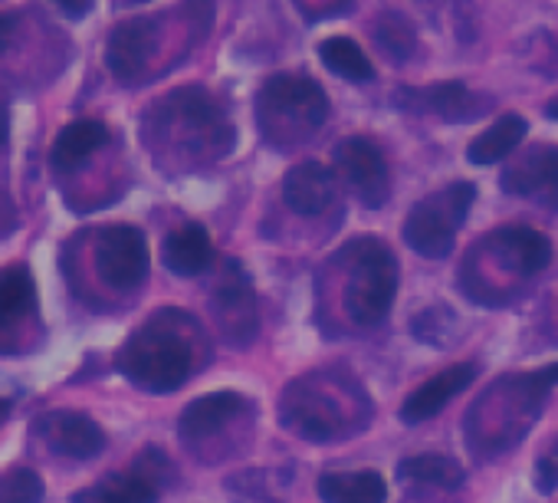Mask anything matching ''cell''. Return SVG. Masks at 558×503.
<instances>
[{
    "mask_svg": "<svg viewBox=\"0 0 558 503\" xmlns=\"http://www.w3.org/2000/svg\"><path fill=\"white\" fill-rule=\"evenodd\" d=\"M0 503H44V480L27 467L8 470L0 477Z\"/></svg>",
    "mask_w": 558,
    "mask_h": 503,
    "instance_id": "cell-24",
    "label": "cell"
},
{
    "mask_svg": "<svg viewBox=\"0 0 558 503\" xmlns=\"http://www.w3.org/2000/svg\"><path fill=\"white\" fill-rule=\"evenodd\" d=\"M319 60L326 63L329 73H336V76H342L349 83H365V80L375 76L372 60L365 57V50L355 40H349V37H329V40H323L319 44Z\"/></svg>",
    "mask_w": 558,
    "mask_h": 503,
    "instance_id": "cell-20",
    "label": "cell"
},
{
    "mask_svg": "<svg viewBox=\"0 0 558 503\" xmlns=\"http://www.w3.org/2000/svg\"><path fill=\"white\" fill-rule=\"evenodd\" d=\"M486 247L499 258L502 267H509L512 274H522V277L545 271L551 261L548 237L532 227H499L486 237Z\"/></svg>",
    "mask_w": 558,
    "mask_h": 503,
    "instance_id": "cell-8",
    "label": "cell"
},
{
    "mask_svg": "<svg viewBox=\"0 0 558 503\" xmlns=\"http://www.w3.org/2000/svg\"><path fill=\"white\" fill-rule=\"evenodd\" d=\"M243 408H246V402H243L236 392H214V395H204V398L191 402V405L181 411L178 431H181L184 441H204V438L217 434L223 424H230Z\"/></svg>",
    "mask_w": 558,
    "mask_h": 503,
    "instance_id": "cell-14",
    "label": "cell"
},
{
    "mask_svg": "<svg viewBox=\"0 0 558 503\" xmlns=\"http://www.w3.org/2000/svg\"><path fill=\"white\" fill-rule=\"evenodd\" d=\"M417 96L424 99L421 103L424 109H434L444 119H470V116L483 112V106H476V99L460 83H440V86H430Z\"/></svg>",
    "mask_w": 558,
    "mask_h": 503,
    "instance_id": "cell-22",
    "label": "cell"
},
{
    "mask_svg": "<svg viewBox=\"0 0 558 503\" xmlns=\"http://www.w3.org/2000/svg\"><path fill=\"white\" fill-rule=\"evenodd\" d=\"M44 438H47V444L57 454L73 457V460H89V457L102 454V447H106V431L93 418L76 415V411H53V415H47Z\"/></svg>",
    "mask_w": 558,
    "mask_h": 503,
    "instance_id": "cell-9",
    "label": "cell"
},
{
    "mask_svg": "<svg viewBox=\"0 0 558 503\" xmlns=\"http://www.w3.org/2000/svg\"><path fill=\"white\" fill-rule=\"evenodd\" d=\"M329 116L319 83L296 73H279L259 89V122L272 142H300L313 135Z\"/></svg>",
    "mask_w": 558,
    "mask_h": 503,
    "instance_id": "cell-2",
    "label": "cell"
},
{
    "mask_svg": "<svg viewBox=\"0 0 558 503\" xmlns=\"http://www.w3.org/2000/svg\"><path fill=\"white\" fill-rule=\"evenodd\" d=\"M525 129L529 125H525L522 116H502V119H496L483 135H476L470 142V148H466L470 165H496V161L509 158L519 148V142L525 139Z\"/></svg>",
    "mask_w": 558,
    "mask_h": 503,
    "instance_id": "cell-18",
    "label": "cell"
},
{
    "mask_svg": "<svg viewBox=\"0 0 558 503\" xmlns=\"http://www.w3.org/2000/svg\"><path fill=\"white\" fill-rule=\"evenodd\" d=\"M70 503H158V483L145 470L112 474V477L73 493Z\"/></svg>",
    "mask_w": 558,
    "mask_h": 503,
    "instance_id": "cell-16",
    "label": "cell"
},
{
    "mask_svg": "<svg viewBox=\"0 0 558 503\" xmlns=\"http://www.w3.org/2000/svg\"><path fill=\"white\" fill-rule=\"evenodd\" d=\"M515 385H519L515 392H519L522 405H525V408H538V402L558 385V362H555V366H545V369H535V372H529V375H522Z\"/></svg>",
    "mask_w": 558,
    "mask_h": 503,
    "instance_id": "cell-25",
    "label": "cell"
},
{
    "mask_svg": "<svg viewBox=\"0 0 558 503\" xmlns=\"http://www.w3.org/2000/svg\"><path fill=\"white\" fill-rule=\"evenodd\" d=\"M37 313V287L27 267L0 271V339L21 330Z\"/></svg>",
    "mask_w": 558,
    "mask_h": 503,
    "instance_id": "cell-15",
    "label": "cell"
},
{
    "mask_svg": "<svg viewBox=\"0 0 558 503\" xmlns=\"http://www.w3.org/2000/svg\"><path fill=\"white\" fill-rule=\"evenodd\" d=\"M319 496L326 503H385L388 487L381 474L359 470V474H326L319 477Z\"/></svg>",
    "mask_w": 558,
    "mask_h": 503,
    "instance_id": "cell-19",
    "label": "cell"
},
{
    "mask_svg": "<svg viewBox=\"0 0 558 503\" xmlns=\"http://www.w3.org/2000/svg\"><path fill=\"white\" fill-rule=\"evenodd\" d=\"M499 184L509 194L535 197L545 207H558V148H532L525 158L506 168Z\"/></svg>",
    "mask_w": 558,
    "mask_h": 503,
    "instance_id": "cell-7",
    "label": "cell"
},
{
    "mask_svg": "<svg viewBox=\"0 0 558 503\" xmlns=\"http://www.w3.org/2000/svg\"><path fill=\"white\" fill-rule=\"evenodd\" d=\"M57 4H60L70 17H83V14L93 8V0H57Z\"/></svg>",
    "mask_w": 558,
    "mask_h": 503,
    "instance_id": "cell-27",
    "label": "cell"
},
{
    "mask_svg": "<svg viewBox=\"0 0 558 503\" xmlns=\"http://www.w3.org/2000/svg\"><path fill=\"white\" fill-rule=\"evenodd\" d=\"M11 34H14V24H11L8 17H0V53H4V47H8V40H11Z\"/></svg>",
    "mask_w": 558,
    "mask_h": 503,
    "instance_id": "cell-28",
    "label": "cell"
},
{
    "mask_svg": "<svg viewBox=\"0 0 558 503\" xmlns=\"http://www.w3.org/2000/svg\"><path fill=\"white\" fill-rule=\"evenodd\" d=\"M535 487L542 493H551L558 487V441H555V447L548 454L538 457V464H535Z\"/></svg>",
    "mask_w": 558,
    "mask_h": 503,
    "instance_id": "cell-26",
    "label": "cell"
},
{
    "mask_svg": "<svg viewBox=\"0 0 558 503\" xmlns=\"http://www.w3.org/2000/svg\"><path fill=\"white\" fill-rule=\"evenodd\" d=\"M398 477L401 480H411V483H434V487H460L463 483V467L444 454H417V457H408L401 460L398 467Z\"/></svg>",
    "mask_w": 558,
    "mask_h": 503,
    "instance_id": "cell-21",
    "label": "cell"
},
{
    "mask_svg": "<svg viewBox=\"0 0 558 503\" xmlns=\"http://www.w3.org/2000/svg\"><path fill=\"white\" fill-rule=\"evenodd\" d=\"M473 201H476V188L466 181H457V184L424 197L421 204H414V211L404 220L408 247L417 250L421 258L444 261L453 250L457 230L466 220V211Z\"/></svg>",
    "mask_w": 558,
    "mask_h": 503,
    "instance_id": "cell-4",
    "label": "cell"
},
{
    "mask_svg": "<svg viewBox=\"0 0 558 503\" xmlns=\"http://www.w3.org/2000/svg\"><path fill=\"white\" fill-rule=\"evenodd\" d=\"M119 372L145 392H174L191 375V346L168 326V316H155L122 346Z\"/></svg>",
    "mask_w": 558,
    "mask_h": 503,
    "instance_id": "cell-1",
    "label": "cell"
},
{
    "mask_svg": "<svg viewBox=\"0 0 558 503\" xmlns=\"http://www.w3.org/2000/svg\"><path fill=\"white\" fill-rule=\"evenodd\" d=\"M476 379V366L473 362H460V366H450L444 369L440 375L427 379L421 388H414L401 408V418L408 424H421V421H430L450 398H457L463 388H470V382Z\"/></svg>",
    "mask_w": 558,
    "mask_h": 503,
    "instance_id": "cell-10",
    "label": "cell"
},
{
    "mask_svg": "<svg viewBox=\"0 0 558 503\" xmlns=\"http://www.w3.org/2000/svg\"><path fill=\"white\" fill-rule=\"evenodd\" d=\"M375 37L391 60H408L414 53V31L401 14H385L375 27Z\"/></svg>",
    "mask_w": 558,
    "mask_h": 503,
    "instance_id": "cell-23",
    "label": "cell"
},
{
    "mask_svg": "<svg viewBox=\"0 0 558 503\" xmlns=\"http://www.w3.org/2000/svg\"><path fill=\"white\" fill-rule=\"evenodd\" d=\"M151 47H155V24H151V21H129V24H119V27L112 31V37H109L106 63H109V70L116 73V80L132 83V80H138V73L148 67Z\"/></svg>",
    "mask_w": 558,
    "mask_h": 503,
    "instance_id": "cell-11",
    "label": "cell"
},
{
    "mask_svg": "<svg viewBox=\"0 0 558 503\" xmlns=\"http://www.w3.org/2000/svg\"><path fill=\"white\" fill-rule=\"evenodd\" d=\"M283 201L303 217H319L336 201V178L319 161H303L283 178Z\"/></svg>",
    "mask_w": 558,
    "mask_h": 503,
    "instance_id": "cell-12",
    "label": "cell"
},
{
    "mask_svg": "<svg viewBox=\"0 0 558 503\" xmlns=\"http://www.w3.org/2000/svg\"><path fill=\"white\" fill-rule=\"evenodd\" d=\"M165 267L178 277H201L214 264V243L201 224H184L165 237Z\"/></svg>",
    "mask_w": 558,
    "mask_h": 503,
    "instance_id": "cell-13",
    "label": "cell"
},
{
    "mask_svg": "<svg viewBox=\"0 0 558 503\" xmlns=\"http://www.w3.org/2000/svg\"><path fill=\"white\" fill-rule=\"evenodd\" d=\"M336 168L345 178V184L368 204V207H385L391 197V178H388V161L381 148L368 139H345L336 148Z\"/></svg>",
    "mask_w": 558,
    "mask_h": 503,
    "instance_id": "cell-6",
    "label": "cell"
},
{
    "mask_svg": "<svg viewBox=\"0 0 558 503\" xmlns=\"http://www.w3.org/2000/svg\"><path fill=\"white\" fill-rule=\"evenodd\" d=\"M352 264V277L345 287V310L359 326H378L398 294V261L381 240H355L342 250Z\"/></svg>",
    "mask_w": 558,
    "mask_h": 503,
    "instance_id": "cell-3",
    "label": "cell"
},
{
    "mask_svg": "<svg viewBox=\"0 0 558 503\" xmlns=\"http://www.w3.org/2000/svg\"><path fill=\"white\" fill-rule=\"evenodd\" d=\"M106 142H109V129L99 119H76V122H70L57 135V142H53V165L60 171H73L93 152H99Z\"/></svg>",
    "mask_w": 558,
    "mask_h": 503,
    "instance_id": "cell-17",
    "label": "cell"
},
{
    "mask_svg": "<svg viewBox=\"0 0 558 503\" xmlns=\"http://www.w3.org/2000/svg\"><path fill=\"white\" fill-rule=\"evenodd\" d=\"M8 411H11V405H8L4 398H0V424H4V421H8Z\"/></svg>",
    "mask_w": 558,
    "mask_h": 503,
    "instance_id": "cell-30",
    "label": "cell"
},
{
    "mask_svg": "<svg viewBox=\"0 0 558 503\" xmlns=\"http://www.w3.org/2000/svg\"><path fill=\"white\" fill-rule=\"evenodd\" d=\"M545 116H548V119H558V99L545 106Z\"/></svg>",
    "mask_w": 558,
    "mask_h": 503,
    "instance_id": "cell-29",
    "label": "cell"
},
{
    "mask_svg": "<svg viewBox=\"0 0 558 503\" xmlns=\"http://www.w3.org/2000/svg\"><path fill=\"white\" fill-rule=\"evenodd\" d=\"M96 267L109 287L132 290L148 277V243L138 227L112 224L96 240Z\"/></svg>",
    "mask_w": 558,
    "mask_h": 503,
    "instance_id": "cell-5",
    "label": "cell"
}]
</instances>
